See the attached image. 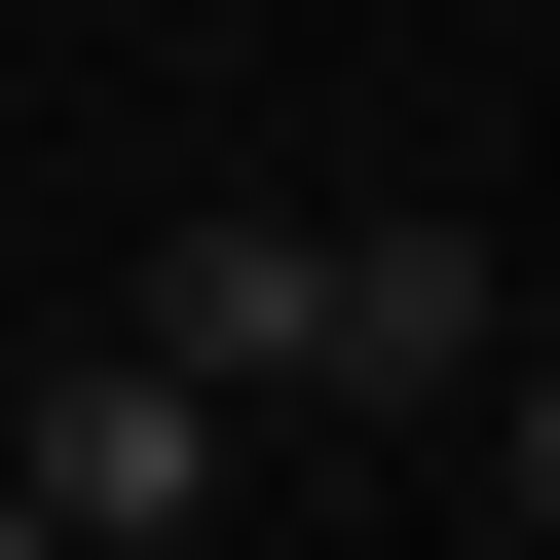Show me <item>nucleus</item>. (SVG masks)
Masks as SVG:
<instances>
[{
	"label": "nucleus",
	"mask_w": 560,
	"mask_h": 560,
	"mask_svg": "<svg viewBox=\"0 0 560 560\" xmlns=\"http://www.w3.org/2000/svg\"><path fill=\"white\" fill-rule=\"evenodd\" d=\"M300 337H337V224L300 187H150V374L261 448V411H300Z\"/></svg>",
	"instance_id": "obj_1"
},
{
	"label": "nucleus",
	"mask_w": 560,
	"mask_h": 560,
	"mask_svg": "<svg viewBox=\"0 0 560 560\" xmlns=\"http://www.w3.org/2000/svg\"><path fill=\"white\" fill-rule=\"evenodd\" d=\"M300 411H486V224H337V337Z\"/></svg>",
	"instance_id": "obj_2"
},
{
	"label": "nucleus",
	"mask_w": 560,
	"mask_h": 560,
	"mask_svg": "<svg viewBox=\"0 0 560 560\" xmlns=\"http://www.w3.org/2000/svg\"><path fill=\"white\" fill-rule=\"evenodd\" d=\"M486 486H523V523H560V337H486Z\"/></svg>",
	"instance_id": "obj_3"
},
{
	"label": "nucleus",
	"mask_w": 560,
	"mask_h": 560,
	"mask_svg": "<svg viewBox=\"0 0 560 560\" xmlns=\"http://www.w3.org/2000/svg\"><path fill=\"white\" fill-rule=\"evenodd\" d=\"M0 560H38V523H0Z\"/></svg>",
	"instance_id": "obj_4"
}]
</instances>
